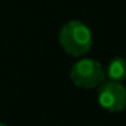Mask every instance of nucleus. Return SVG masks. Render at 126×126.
<instances>
[{
  "label": "nucleus",
  "mask_w": 126,
  "mask_h": 126,
  "mask_svg": "<svg viewBox=\"0 0 126 126\" xmlns=\"http://www.w3.org/2000/svg\"><path fill=\"white\" fill-rule=\"evenodd\" d=\"M58 42L62 50L71 56H83L92 47V33L82 21H68L61 27Z\"/></svg>",
  "instance_id": "obj_1"
},
{
  "label": "nucleus",
  "mask_w": 126,
  "mask_h": 126,
  "mask_svg": "<svg viewBox=\"0 0 126 126\" xmlns=\"http://www.w3.org/2000/svg\"><path fill=\"white\" fill-rule=\"evenodd\" d=\"M70 79L77 88L94 89L105 80V70L101 62L91 58H82L73 64Z\"/></svg>",
  "instance_id": "obj_2"
},
{
  "label": "nucleus",
  "mask_w": 126,
  "mask_h": 126,
  "mask_svg": "<svg viewBox=\"0 0 126 126\" xmlns=\"http://www.w3.org/2000/svg\"><path fill=\"white\" fill-rule=\"evenodd\" d=\"M96 98L98 104L110 113L123 111L126 107V89L120 82L104 80L98 86Z\"/></svg>",
  "instance_id": "obj_3"
},
{
  "label": "nucleus",
  "mask_w": 126,
  "mask_h": 126,
  "mask_svg": "<svg viewBox=\"0 0 126 126\" xmlns=\"http://www.w3.org/2000/svg\"><path fill=\"white\" fill-rule=\"evenodd\" d=\"M104 70H105V77H108V80L122 83L126 79V59L120 56L113 58Z\"/></svg>",
  "instance_id": "obj_4"
},
{
  "label": "nucleus",
  "mask_w": 126,
  "mask_h": 126,
  "mask_svg": "<svg viewBox=\"0 0 126 126\" xmlns=\"http://www.w3.org/2000/svg\"><path fill=\"white\" fill-rule=\"evenodd\" d=\"M0 126H6V125H2V123H0Z\"/></svg>",
  "instance_id": "obj_5"
}]
</instances>
